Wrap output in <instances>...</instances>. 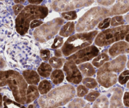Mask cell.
<instances>
[{
  "label": "cell",
  "instance_id": "d4e9b609",
  "mask_svg": "<svg viewBox=\"0 0 129 108\" xmlns=\"http://www.w3.org/2000/svg\"><path fill=\"white\" fill-rule=\"evenodd\" d=\"M110 100L106 95H103L99 97L94 102L92 108H109Z\"/></svg>",
  "mask_w": 129,
  "mask_h": 108
},
{
  "label": "cell",
  "instance_id": "9f6ffc18",
  "mask_svg": "<svg viewBox=\"0 0 129 108\" xmlns=\"http://www.w3.org/2000/svg\"><path fill=\"white\" fill-rule=\"evenodd\" d=\"M58 108H62V107H58Z\"/></svg>",
  "mask_w": 129,
  "mask_h": 108
},
{
  "label": "cell",
  "instance_id": "3957f363",
  "mask_svg": "<svg viewBox=\"0 0 129 108\" xmlns=\"http://www.w3.org/2000/svg\"><path fill=\"white\" fill-rule=\"evenodd\" d=\"M49 9L44 5H29L24 7L15 18V30L20 35L27 33L31 22L34 20H43L48 16Z\"/></svg>",
  "mask_w": 129,
  "mask_h": 108
},
{
  "label": "cell",
  "instance_id": "ac0fdd59",
  "mask_svg": "<svg viewBox=\"0 0 129 108\" xmlns=\"http://www.w3.org/2000/svg\"><path fill=\"white\" fill-rule=\"evenodd\" d=\"M22 76L28 84L36 85L39 84L40 77L34 69H26L22 71Z\"/></svg>",
  "mask_w": 129,
  "mask_h": 108
},
{
  "label": "cell",
  "instance_id": "681fc988",
  "mask_svg": "<svg viewBox=\"0 0 129 108\" xmlns=\"http://www.w3.org/2000/svg\"><path fill=\"white\" fill-rule=\"evenodd\" d=\"M124 19H125V22H126L129 24V13L128 14H126V15H125V17H124Z\"/></svg>",
  "mask_w": 129,
  "mask_h": 108
},
{
  "label": "cell",
  "instance_id": "8992f818",
  "mask_svg": "<svg viewBox=\"0 0 129 108\" xmlns=\"http://www.w3.org/2000/svg\"><path fill=\"white\" fill-rule=\"evenodd\" d=\"M7 85L12 90V94L17 102L20 104H26V92L27 83L19 72L13 69L6 71Z\"/></svg>",
  "mask_w": 129,
  "mask_h": 108
},
{
  "label": "cell",
  "instance_id": "ab89813d",
  "mask_svg": "<svg viewBox=\"0 0 129 108\" xmlns=\"http://www.w3.org/2000/svg\"><path fill=\"white\" fill-rule=\"evenodd\" d=\"M7 85L6 71L0 70V87L6 86Z\"/></svg>",
  "mask_w": 129,
  "mask_h": 108
},
{
  "label": "cell",
  "instance_id": "8d00e7d4",
  "mask_svg": "<svg viewBox=\"0 0 129 108\" xmlns=\"http://www.w3.org/2000/svg\"><path fill=\"white\" fill-rule=\"evenodd\" d=\"M110 22H111V18L108 17L105 19L103 20L101 22L98 24V27L100 30H105L108 28L110 26Z\"/></svg>",
  "mask_w": 129,
  "mask_h": 108
},
{
  "label": "cell",
  "instance_id": "2e32d148",
  "mask_svg": "<svg viewBox=\"0 0 129 108\" xmlns=\"http://www.w3.org/2000/svg\"><path fill=\"white\" fill-rule=\"evenodd\" d=\"M108 53L111 58H115L123 54L129 53V43L122 41L114 43L109 49Z\"/></svg>",
  "mask_w": 129,
  "mask_h": 108
},
{
  "label": "cell",
  "instance_id": "603a6c76",
  "mask_svg": "<svg viewBox=\"0 0 129 108\" xmlns=\"http://www.w3.org/2000/svg\"><path fill=\"white\" fill-rule=\"evenodd\" d=\"M52 67L51 66L49 63H41L39 66L38 67L37 71L38 73L41 77L43 78H48L51 74L52 71Z\"/></svg>",
  "mask_w": 129,
  "mask_h": 108
},
{
  "label": "cell",
  "instance_id": "484cf974",
  "mask_svg": "<svg viewBox=\"0 0 129 108\" xmlns=\"http://www.w3.org/2000/svg\"><path fill=\"white\" fill-rule=\"evenodd\" d=\"M38 88L39 93L41 95H44L51 91L52 89V84L49 80H43L39 82Z\"/></svg>",
  "mask_w": 129,
  "mask_h": 108
},
{
  "label": "cell",
  "instance_id": "4fadbf2b",
  "mask_svg": "<svg viewBox=\"0 0 129 108\" xmlns=\"http://www.w3.org/2000/svg\"><path fill=\"white\" fill-rule=\"evenodd\" d=\"M126 56L124 54L118 56L113 60L106 62L99 69L98 72L119 73L123 70L126 66Z\"/></svg>",
  "mask_w": 129,
  "mask_h": 108
},
{
  "label": "cell",
  "instance_id": "e0dca14e",
  "mask_svg": "<svg viewBox=\"0 0 129 108\" xmlns=\"http://www.w3.org/2000/svg\"><path fill=\"white\" fill-rule=\"evenodd\" d=\"M110 10L111 16L125 14L129 12V0H116Z\"/></svg>",
  "mask_w": 129,
  "mask_h": 108
},
{
  "label": "cell",
  "instance_id": "1f68e13d",
  "mask_svg": "<svg viewBox=\"0 0 129 108\" xmlns=\"http://www.w3.org/2000/svg\"><path fill=\"white\" fill-rule=\"evenodd\" d=\"M61 17L67 20H74L77 18V14L75 11H69L61 13Z\"/></svg>",
  "mask_w": 129,
  "mask_h": 108
},
{
  "label": "cell",
  "instance_id": "db71d44e",
  "mask_svg": "<svg viewBox=\"0 0 129 108\" xmlns=\"http://www.w3.org/2000/svg\"><path fill=\"white\" fill-rule=\"evenodd\" d=\"M126 88L128 89H129V82H128L127 84H126Z\"/></svg>",
  "mask_w": 129,
  "mask_h": 108
},
{
  "label": "cell",
  "instance_id": "9c48e42d",
  "mask_svg": "<svg viewBox=\"0 0 129 108\" xmlns=\"http://www.w3.org/2000/svg\"><path fill=\"white\" fill-rule=\"evenodd\" d=\"M15 33L10 11L5 3L0 2V47L5 45Z\"/></svg>",
  "mask_w": 129,
  "mask_h": 108
},
{
  "label": "cell",
  "instance_id": "7402d4cb",
  "mask_svg": "<svg viewBox=\"0 0 129 108\" xmlns=\"http://www.w3.org/2000/svg\"><path fill=\"white\" fill-rule=\"evenodd\" d=\"M110 59V57L108 55V54L105 52L98 54L96 57L94 58L92 61V64L94 66L95 68H100L105 63L108 62Z\"/></svg>",
  "mask_w": 129,
  "mask_h": 108
},
{
  "label": "cell",
  "instance_id": "30bf717a",
  "mask_svg": "<svg viewBox=\"0 0 129 108\" xmlns=\"http://www.w3.org/2000/svg\"><path fill=\"white\" fill-rule=\"evenodd\" d=\"M94 2L95 0H54L50 5L54 12L63 13L89 7Z\"/></svg>",
  "mask_w": 129,
  "mask_h": 108
},
{
  "label": "cell",
  "instance_id": "d590c367",
  "mask_svg": "<svg viewBox=\"0 0 129 108\" xmlns=\"http://www.w3.org/2000/svg\"><path fill=\"white\" fill-rule=\"evenodd\" d=\"M89 93L87 88L84 85H79L77 87V95L79 97H83Z\"/></svg>",
  "mask_w": 129,
  "mask_h": 108
},
{
  "label": "cell",
  "instance_id": "7dc6e473",
  "mask_svg": "<svg viewBox=\"0 0 129 108\" xmlns=\"http://www.w3.org/2000/svg\"><path fill=\"white\" fill-rule=\"evenodd\" d=\"M26 0H13V2L16 4H20L22 5L25 3Z\"/></svg>",
  "mask_w": 129,
  "mask_h": 108
},
{
  "label": "cell",
  "instance_id": "bcb514c9",
  "mask_svg": "<svg viewBox=\"0 0 129 108\" xmlns=\"http://www.w3.org/2000/svg\"><path fill=\"white\" fill-rule=\"evenodd\" d=\"M62 55H63V54H62V52L61 49H57L56 50H54V56H55V57H57V58H61Z\"/></svg>",
  "mask_w": 129,
  "mask_h": 108
},
{
  "label": "cell",
  "instance_id": "d6986e66",
  "mask_svg": "<svg viewBox=\"0 0 129 108\" xmlns=\"http://www.w3.org/2000/svg\"><path fill=\"white\" fill-rule=\"evenodd\" d=\"M75 31V24L74 22H68L64 23L59 32V35L63 38L71 36Z\"/></svg>",
  "mask_w": 129,
  "mask_h": 108
},
{
  "label": "cell",
  "instance_id": "7c38bea8",
  "mask_svg": "<svg viewBox=\"0 0 129 108\" xmlns=\"http://www.w3.org/2000/svg\"><path fill=\"white\" fill-rule=\"evenodd\" d=\"M63 70L66 74V79L69 82L79 84L82 81V75L75 63L67 60L63 65Z\"/></svg>",
  "mask_w": 129,
  "mask_h": 108
},
{
  "label": "cell",
  "instance_id": "5b68a950",
  "mask_svg": "<svg viewBox=\"0 0 129 108\" xmlns=\"http://www.w3.org/2000/svg\"><path fill=\"white\" fill-rule=\"evenodd\" d=\"M99 33L98 30L88 32H80L70 36L61 47L62 54L70 56L78 51L91 45Z\"/></svg>",
  "mask_w": 129,
  "mask_h": 108
},
{
  "label": "cell",
  "instance_id": "f546056e",
  "mask_svg": "<svg viewBox=\"0 0 129 108\" xmlns=\"http://www.w3.org/2000/svg\"><path fill=\"white\" fill-rule=\"evenodd\" d=\"M82 83L84 86L90 89H95L98 87V82L95 79L91 77H85L82 79Z\"/></svg>",
  "mask_w": 129,
  "mask_h": 108
},
{
  "label": "cell",
  "instance_id": "83f0119b",
  "mask_svg": "<svg viewBox=\"0 0 129 108\" xmlns=\"http://www.w3.org/2000/svg\"><path fill=\"white\" fill-rule=\"evenodd\" d=\"M4 108H25L22 104L11 100L7 96L3 97Z\"/></svg>",
  "mask_w": 129,
  "mask_h": 108
},
{
  "label": "cell",
  "instance_id": "f6af8a7d",
  "mask_svg": "<svg viewBox=\"0 0 129 108\" xmlns=\"http://www.w3.org/2000/svg\"><path fill=\"white\" fill-rule=\"evenodd\" d=\"M43 0H28V2L33 5H39L43 3Z\"/></svg>",
  "mask_w": 129,
  "mask_h": 108
},
{
  "label": "cell",
  "instance_id": "cb8c5ba5",
  "mask_svg": "<svg viewBox=\"0 0 129 108\" xmlns=\"http://www.w3.org/2000/svg\"><path fill=\"white\" fill-rule=\"evenodd\" d=\"M51 80L54 85H58L64 80V75L63 71L60 69H56L53 71L50 75Z\"/></svg>",
  "mask_w": 129,
  "mask_h": 108
},
{
  "label": "cell",
  "instance_id": "277c9868",
  "mask_svg": "<svg viewBox=\"0 0 129 108\" xmlns=\"http://www.w3.org/2000/svg\"><path fill=\"white\" fill-rule=\"evenodd\" d=\"M111 16L110 8L100 6L92 7L79 18L75 25V31L79 33L90 32L103 20Z\"/></svg>",
  "mask_w": 129,
  "mask_h": 108
},
{
  "label": "cell",
  "instance_id": "4316f807",
  "mask_svg": "<svg viewBox=\"0 0 129 108\" xmlns=\"http://www.w3.org/2000/svg\"><path fill=\"white\" fill-rule=\"evenodd\" d=\"M48 61L52 68H54V69H59L63 66L66 60L64 58H57V57L54 56L51 57Z\"/></svg>",
  "mask_w": 129,
  "mask_h": 108
},
{
  "label": "cell",
  "instance_id": "f35d334b",
  "mask_svg": "<svg viewBox=\"0 0 129 108\" xmlns=\"http://www.w3.org/2000/svg\"><path fill=\"white\" fill-rule=\"evenodd\" d=\"M115 1L116 0H96L97 3L99 5L105 7L113 6L115 4Z\"/></svg>",
  "mask_w": 129,
  "mask_h": 108
},
{
  "label": "cell",
  "instance_id": "f1b7e54d",
  "mask_svg": "<svg viewBox=\"0 0 129 108\" xmlns=\"http://www.w3.org/2000/svg\"><path fill=\"white\" fill-rule=\"evenodd\" d=\"M86 105V102L81 97L75 98L68 104V108H83Z\"/></svg>",
  "mask_w": 129,
  "mask_h": 108
},
{
  "label": "cell",
  "instance_id": "f907efd6",
  "mask_svg": "<svg viewBox=\"0 0 129 108\" xmlns=\"http://www.w3.org/2000/svg\"><path fill=\"white\" fill-rule=\"evenodd\" d=\"M28 108H38V107L36 106L35 104H30V105L28 106Z\"/></svg>",
  "mask_w": 129,
  "mask_h": 108
},
{
  "label": "cell",
  "instance_id": "8fae6325",
  "mask_svg": "<svg viewBox=\"0 0 129 108\" xmlns=\"http://www.w3.org/2000/svg\"><path fill=\"white\" fill-rule=\"evenodd\" d=\"M99 53L100 49L95 46H89L72 54L69 56L67 60L72 61L76 64H80L93 59Z\"/></svg>",
  "mask_w": 129,
  "mask_h": 108
},
{
  "label": "cell",
  "instance_id": "d6a6232c",
  "mask_svg": "<svg viewBox=\"0 0 129 108\" xmlns=\"http://www.w3.org/2000/svg\"><path fill=\"white\" fill-rule=\"evenodd\" d=\"M100 96V93L97 90H91L87 94L85 99L89 102H94Z\"/></svg>",
  "mask_w": 129,
  "mask_h": 108
},
{
  "label": "cell",
  "instance_id": "5bb4252c",
  "mask_svg": "<svg viewBox=\"0 0 129 108\" xmlns=\"http://www.w3.org/2000/svg\"><path fill=\"white\" fill-rule=\"evenodd\" d=\"M117 75L111 72H98L97 74V82L103 87L110 88L116 84Z\"/></svg>",
  "mask_w": 129,
  "mask_h": 108
},
{
  "label": "cell",
  "instance_id": "e575fe53",
  "mask_svg": "<svg viewBox=\"0 0 129 108\" xmlns=\"http://www.w3.org/2000/svg\"><path fill=\"white\" fill-rule=\"evenodd\" d=\"M63 45V39L59 35L56 36L51 44V48L53 49H57Z\"/></svg>",
  "mask_w": 129,
  "mask_h": 108
},
{
  "label": "cell",
  "instance_id": "9a60e30c",
  "mask_svg": "<svg viewBox=\"0 0 129 108\" xmlns=\"http://www.w3.org/2000/svg\"><path fill=\"white\" fill-rule=\"evenodd\" d=\"M111 94L109 108H123V89L120 87H114L110 90Z\"/></svg>",
  "mask_w": 129,
  "mask_h": 108
},
{
  "label": "cell",
  "instance_id": "7a4b0ae2",
  "mask_svg": "<svg viewBox=\"0 0 129 108\" xmlns=\"http://www.w3.org/2000/svg\"><path fill=\"white\" fill-rule=\"evenodd\" d=\"M75 94L76 90L72 85L64 84L39 97L38 102L41 108L60 107L69 102Z\"/></svg>",
  "mask_w": 129,
  "mask_h": 108
},
{
  "label": "cell",
  "instance_id": "74e56055",
  "mask_svg": "<svg viewBox=\"0 0 129 108\" xmlns=\"http://www.w3.org/2000/svg\"><path fill=\"white\" fill-rule=\"evenodd\" d=\"M39 54L42 60L49 61L51 58V51L49 49H41L39 51Z\"/></svg>",
  "mask_w": 129,
  "mask_h": 108
},
{
  "label": "cell",
  "instance_id": "60d3db41",
  "mask_svg": "<svg viewBox=\"0 0 129 108\" xmlns=\"http://www.w3.org/2000/svg\"><path fill=\"white\" fill-rule=\"evenodd\" d=\"M24 8V6L23 5L20 4H16L15 5L13 6L12 7V9H13V13H14L15 15L17 16L22 11V10Z\"/></svg>",
  "mask_w": 129,
  "mask_h": 108
},
{
  "label": "cell",
  "instance_id": "f5cc1de1",
  "mask_svg": "<svg viewBox=\"0 0 129 108\" xmlns=\"http://www.w3.org/2000/svg\"><path fill=\"white\" fill-rule=\"evenodd\" d=\"M83 108H91V105L89 104H86V105H85Z\"/></svg>",
  "mask_w": 129,
  "mask_h": 108
},
{
  "label": "cell",
  "instance_id": "6f0895ef",
  "mask_svg": "<svg viewBox=\"0 0 129 108\" xmlns=\"http://www.w3.org/2000/svg\"><path fill=\"white\" fill-rule=\"evenodd\" d=\"M0 1H3V0H0Z\"/></svg>",
  "mask_w": 129,
  "mask_h": 108
},
{
  "label": "cell",
  "instance_id": "b9f144b4",
  "mask_svg": "<svg viewBox=\"0 0 129 108\" xmlns=\"http://www.w3.org/2000/svg\"><path fill=\"white\" fill-rule=\"evenodd\" d=\"M43 24V21L41 20H34L32 21L30 24V28H36L39 27V26Z\"/></svg>",
  "mask_w": 129,
  "mask_h": 108
},
{
  "label": "cell",
  "instance_id": "ba28073f",
  "mask_svg": "<svg viewBox=\"0 0 129 108\" xmlns=\"http://www.w3.org/2000/svg\"><path fill=\"white\" fill-rule=\"evenodd\" d=\"M64 24V20L61 17H57L35 28L33 32V37L38 43L41 44L46 43L56 35Z\"/></svg>",
  "mask_w": 129,
  "mask_h": 108
},
{
  "label": "cell",
  "instance_id": "4dcf8cb0",
  "mask_svg": "<svg viewBox=\"0 0 129 108\" xmlns=\"http://www.w3.org/2000/svg\"><path fill=\"white\" fill-rule=\"evenodd\" d=\"M125 23V20L124 17L121 15H116L111 18L110 25L111 27H118V26L123 25Z\"/></svg>",
  "mask_w": 129,
  "mask_h": 108
},
{
  "label": "cell",
  "instance_id": "44dd1931",
  "mask_svg": "<svg viewBox=\"0 0 129 108\" xmlns=\"http://www.w3.org/2000/svg\"><path fill=\"white\" fill-rule=\"evenodd\" d=\"M39 97V92L38 88L36 85H29L26 92V104L32 102Z\"/></svg>",
  "mask_w": 129,
  "mask_h": 108
},
{
  "label": "cell",
  "instance_id": "6da1fadb",
  "mask_svg": "<svg viewBox=\"0 0 129 108\" xmlns=\"http://www.w3.org/2000/svg\"><path fill=\"white\" fill-rule=\"evenodd\" d=\"M39 47L30 37L15 33L5 44V55L12 68L38 69L42 62Z\"/></svg>",
  "mask_w": 129,
  "mask_h": 108
},
{
  "label": "cell",
  "instance_id": "52a82bcc",
  "mask_svg": "<svg viewBox=\"0 0 129 108\" xmlns=\"http://www.w3.org/2000/svg\"><path fill=\"white\" fill-rule=\"evenodd\" d=\"M129 33V25L108 28L101 31L96 36L94 43L99 47H105L117 42L125 40Z\"/></svg>",
  "mask_w": 129,
  "mask_h": 108
},
{
  "label": "cell",
  "instance_id": "ee69618b",
  "mask_svg": "<svg viewBox=\"0 0 129 108\" xmlns=\"http://www.w3.org/2000/svg\"><path fill=\"white\" fill-rule=\"evenodd\" d=\"M7 67V61L0 54V69H5Z\"/></svg>",
  "mask_w": 129,
  "mask_h": 108
},
{
  "label": "cell",
  "instance_id": "816d5d0a",
  "mask_svg": "<svg viewBox=\"0 0 129 108\" xmlns=\"http://www.w3.org/2000/svg\"><path fill=\"white\" fill-rule=\"evenodd\" d=\"M125 41L129 43V33H128L127 35H126V38H125Z\"/></svg>",
  "mask_w": 129,
  "mask_h": 108
},
{
  "label": "cell",
  "instance_id": "11a10c76",
  "mask_svg": "<svg viewBox=\"0 0 129 108\" xmlns=\"http://www.w3.org/2000/svg\"><path fill=\"white\" fill-rule=\"evenodd\" d=\"M126 66H127V68H128V69H129V60L128 61V62H127V64H126Z\"/></svg>",
  "mask_w": 129,
  "mask_h": 108
},
{
  "label": "cell",
  "instance_id": "c3c4849f",
  "mask_svg": "<svg viewBox=\"0 0 129 108\" xmlns=\"http://www.w3.org/2000/svg\"><path fill=\"white\" fill-rule=\"evenodd\" d=\"M3 98L2 97V95L0 94V108H2L3 107Z\"/></svg>",
  "mask_w": 129,
  "mask_h": 108
},
{
  "label": "cell",
  "instance_id": "ffe728a7",
  "mask_svg": "<svg viewBox=\"0 0 129 108\" xmlns=\"http://www.w3.org/2000/svg\"><path fill=\"white\" fill-rule=\"evenodd\" d=\"M78 68L82 75L86 77H91L95 74V67L90 63H84L79 64Z\"/></svg>",
  "mask_w": 129,
  "mask_h": 108
},
{
  "label": "cell",
  "instance_id": "7bdbcfd3",
  "mask_svg": "<svg viewBox=\"0 0 129 108\" xmlns=\"http://www.w3.org/2000/svg\"><path fill=\"white\" fill-rule=\"evenodd\" d=\"M123 103L126 107H129V92H126L123 96Z\"/></svg>",
  "mask_w": 129,
  "mask_h": 108
},
{
  "label": "cell",
  "instance_id": "836d02e7",
  "mask_svg": "<svg viewBox=\"0 0 129 108\" xmlns=\"http://www.w3.org/2000/svg\"><path fill=\"white\" fill-rule=\"evenodd\" d=\"M129 80V70L123 71L118 77V82L121 85H124Z\"/></svg>",
  "mask_w": 129,
  "mask_h": 108
}]
</instances>
